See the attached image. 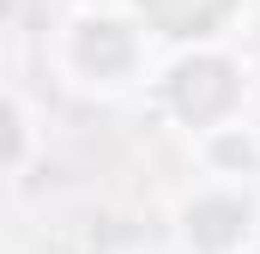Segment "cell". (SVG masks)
Masks as SVG:
<instances>
[{
	"label": "cell",
	"instance_id": "cell-5",
	"mask_svg": "<svg viewBox=\"0 0 260 254\" xmlns=\"http://www.w3.org/2000/svg\"><path fill=\"white\" fill-rule=\"evenodd\" d=\"M18 151H24V127H18V109H12V103H0V170H6Z\"/></svg>",
	"mask_w": 260,
	"mask_h": 254
},
{
	"label": "cell",
	"instance_id": "cell-4",
	"mask_svg": "<svg viewBox=\"0 0 260 254\" xmlns=\"http://www.w3.org/2000/svg\"><path fill=\"white\" fill-rule=\"evenodd\" d=\"M242 230H248V206L242 200H224L218 194V200H194L188 206V236H194L200 248H212V254L230 248Z\"/></svg>",
	"mask_w": 260,
	"mask_h": 254
},
{
	"label": "cell",
	"instance_id": "cell-2",
	"mask_svg": "<svg viewBox=\"0 0 260 254\" xmlns=\"http://www.w3.org/2000/svg\"><path fill=\"white\" fill-rule=\"evenodd\" d=\"M236 0H139V12L164 30V37H206L230 18Z\"/></svg>",
	"mask_w": 260,
	"mask_h": 254
},
{
	"label": "cell",
	"instance_id": "cell-3",
	"mask_svg": "<svg viewBox=\"0 0 260 254\" xmlns=\"http://www.w3.org/2000/svg\"><path fill=\"white\" fill-rule=\"evenodd\" d=\"M73 55L85 73H97V79H115V73H127L133 61V43L121 24H109V18H91V24H79V43H73Z\"/></svg>",
	"mask_w": 260,
	"mask_h": 254
},
{
	"label": "cell",
	"instance_id": "cell-1",
	"mask_svg": "<svg viewBox=\"0 0 260 254\" xmlns=\"http://www.w3.org/2000/svg\"><path fill=\"white\" fill-rule=\"evenodd\" d=\"M170 103H176L182 121H194V127L218 121V115L236 103V73H230V61H212V55L182 61L170 73Z\"/></svg>",
	"mask_w": 260,
	"mask_h": 254
}]
</instances>
